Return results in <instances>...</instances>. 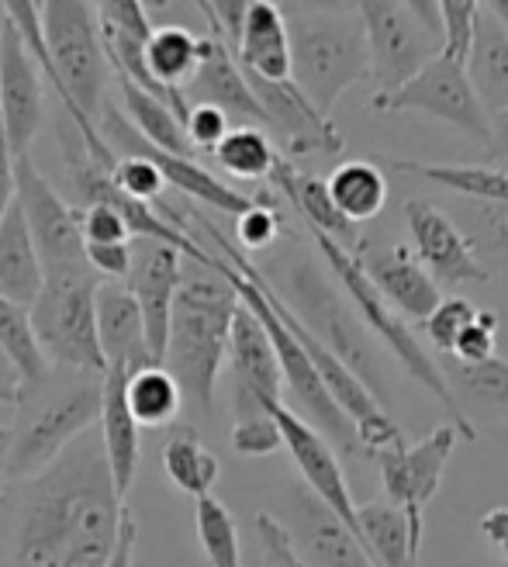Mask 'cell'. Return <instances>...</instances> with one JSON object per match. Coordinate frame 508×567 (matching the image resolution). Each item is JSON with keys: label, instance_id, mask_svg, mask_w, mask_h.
<instances>
[{"label": "cell", "instance_id": "obj_1", "mask_svg": "<svg viewBox=\"0 0 508 567\" xmlns=\"http://www.w3.org/2000/svg\"><path fill=\"white\" fill-rule=\"evenodd\" d=\"M125 508L97 433H83L45 471L0 492V567H104Z\"/></svg>", "mask_w": 508, "mask_h": 567}, {"label": "cell", "instance_id": "obj_2", "mask_svg": "<svg viewBox=\"0 0 508 567\" xmlns=\"http://www.w3.org/2000/svg\"><path fill=\"white\" fill-rule=\"evenodd\" d=\"M236 311H239V295L218 274V257L211 264L184 267L174 311H169V339H166L163 367L177 381L184 402H190L205 419L215 415V388L225 367V353H229V332Z\"/></svg>", "mask_w": 508, "mask_h": 567}, {"label": "cell", "instance_id": "obj_3", "mask_svg": "<svg viewBox=\"0 0 508 567\" xmlns=\"http://www.w3.org/2000/svg\"><path fill=\"white\" fill-rule=\"evenodd\" d=\"M104 378L49 367V374L21 388L14 402L11 450H8V485L45 471L60 453L91 433L101 415Z\"/></svg>", "mask_w": 508, "mask_h": 567}, {"label": "cell", "instance_id": "obj_4", "mask_svg": "<svg viewBox=\"0 0 508 567\" xmlns=\"http://www.w3.org/2000/svg\"><path fill=\"white\" fill-rule=\"evenodd\" d=\"M291 83L322 118L366 76V35L356 4H288Z\"/></svg>", "mask_w": 508, "mask_h": 567}, {"label": "cell", "instance_id": "obj_5", "mask_svg": "<svg viewBox=\"0 0 508 567\" xmlns=\"http://www.w3.org/2000/svg\"><path fill=\"white\" fill-rule=\"evenodd\" d=\"M267 284L273 288V295L284 301L291 316L312 332L319 343L346 367V371H353L363 381V388L384 405L387 388H384L377 339L366 332V326L350 308V301L322 277L315 260H308V257L291 260L277 277H267Z\"/></svg>", "mask_w": 508, "mask_h": 567}, {"label": "cell", "instance_id": "obj_6", "mask_svg": "<svg viewBox=\"0 0 508 567\" xmlns=\"http://www.w3.org/2000/svg\"><path fill=\"white\" fill-rule=\"evenodd\" d=\"M205 225V233L211 236V243L218 246V252L215 257H221L229 267H236L239 274H246L257 288L263 291V298H267V305L273 308V316L288 326V332L298 339L301 343V350L308 353V360H312V367L319 371V378H322V384H325V391L332 394V402L339 405V412H343L350 422H353V430H356V440H360V450H387V446H394V443H402L405 436H402V430H398V422H394L391 415H387V409L374 399L371 391L363 388V381L353 374V371H346L343 363H339L319 339L308 332L291 311L284 308V301H280L277 295H273V288L267 284V277L260 274V267L257 264H249L246 260V252H239L229 239H225L215 225H208V221H201Z\"/></svg>", "mask_w": 508, "mask_h": 567}, {"label": "cell", "instance_id": "obj_7", "mask_svg": "<svg viewBox=\"0 0 508 567\" xmlns=\"http://www.w3.org/2000/svg\"><path fill=\"white\" fill-rule=\"evenodd\" d=\"M218 274L232 284L239 301L252 311V319L263 326L270 347H273V357H277V367H280V381H284V391L291 394L288 409L298 419H304L308 425H312L315 433H322L332 443L335 453H353V457H360L363 450H360L353 422L343 412H339V405L332 402V394L325 391V384H322L319 371L312 367V360H308L301 343L288 332V326L273 316V308L267 305L263 291L246 274H239L236 267L225 264L221 257H218Z\"/></svg>", "mask_w": 508, "mask_h": 567}, {"label": "cell", "instance_id": "obj_8", "mask_svg": "<svg viewBox=\"0 0 508 567\" xmlns=\"http://www.w3.org/2000/svg\"><path fill=\"white\" fill-rule=\"evenodd\" d=\"M366 35V76L374 80V97L384 101L433 63L443 49L439 11L429 0H363L356 4Z\"/></svg>", "mask_w": 508, "mask_h": 567}, {"label": "cell", "instance_id": "obj_9", "mask_svg": "<svg viewBox=\"0 0 508 567\" xmlns=\"http://www.w3.org/2000/svg\"><path fill=\"white\" fill-rule=\"evenodd\" d=\"M94 274H49L42 280L39 298L28 308L35 343L49 367H66L104 378V357L97 347V322H94V298H97Z\"/></svg>", "mask_w": 508, "mask_h": 567}, {"label": "cell", "instance_id": "obj_10", "mask_svg": "<svg viewBox=\"0 0 508 567\" xmlns=\"http://www.w3.org/2000/svg\"><path fill=\"white\" fill-rule=\"evenodd\" d=\"M457 443H464L460 433L449 422H443L418 443L402 440L374 453L384 495L394 508H402L415 554H422V544H426V508L439 495L446 464L454 457Z\"/></svg>", "mask_w": 508, "mask_h": 567}, {"label": "cell", "instance_id": "obj_11", "mask_svg": "<svg viewBox=\"0 0 508 567\" xmlns=\"http://www.w3.org/2000/svg\"><path fill=\"white\" fill-rule=\"evenodd\" d=\"M14 197L21 205L28 233H32L45 277L49 274H94L87 267V249H83L76 208L45 181L32 153L14 159Z\"/></svg>", "mask_w": 508, "mask_h": 567}, {"label": "cell", "instance_id": "obj_12", "mask_svg": "<svg viewBox=\"0 0 508 567\" xmlns=\"http://www.w3.org/2000/svg\"><path fill=\"white\" fill-rule=\"evenodd\" d=\"M97 132L104 138V146L118 156H143L146 163L156 166V174L163 177L166 187H174L177 194L190 197V202L197 205H208L215 212H225V215H242L249 212L252 205H257V197L249 194H239L236 187H229L221 177H215L208 166H201L197 159H184V156H169L156 146H149V142L135 132V125L122 115L118 107L104 104V115L97 122Z\"/></svg>", "mask_w": 508, "mask_h": 567}, {"label": "cell", "instance_id": "obj_13", "mask_svg": "<svg viewBox=\"0 0 508 567\" xmlns=\"http://www.w3.org/2000/svg\"><path fill=\"white\" fill-rule=\"evenodd\" d=\"M374 111H415V115H429L439 118L446 125H454L467 135H474L477 142L491 138V118L488 111L477 101L467 70L446 55H436L433 63L422 66L402 91H394L384 101H371Z\"/></svg>", "mask_w": 508, "mask_h": 567}, {"label": "cell", "instance_id": "obj_14", "mask_svg": "<svg viewBox=\"0 0 508 567\" xmlns=\"http://www.w3.org/2000/svg\"><path fill=\"white\" fill-rule=\"evenodd\" d=\"M273 519L284 526L301 567H377L350 526L339 523L304 485L284 488Z\"/></svg>", "mask_w": 508, "mask_h": 567}, {"label": "cell", "instance_id": "obj_15", "mask_svg": "<svg viewBox=\"0 0 508 567\" xmlns=\"http://www.w3.org/2000/svg\"><path fill=\"white\" fill-rule=\"evenodd\" d=\"M246 83L263 111V132L270 135L273 146H280V156L288 163L301 156H339L346 150L343 132L332 125V118H322L291 80L267 83L246 76Z\"/></svg>", "mask_w": 508, "mask_h": 567}, {"label": "cell", "instance_id": "obj_16", "mask_svg": "<svg viewBox=\"0 0 508 567\" xmlns=\"http://www.w3.org/2000/svg\"><path fill=\"white\" fill-rule=\"evenodd\" d=\"M45 122V91L42 73L28 55L18 28L0 11V128L8 146L18 156L32 153Z\"/></svg>", "mask_w": 508, "mask_h": 567}, {"label": "cell", "instance_id": "obj_17", "mask_svg": "<svg viewBox=\"0 0 508 567\" xmlns=\"http://www.w3.org/2000/svg\"><path fill=\"white\" fill-rule=\"evenodd\" d=\"M270 419L277 422L280 443H284V450L291 453V461H294V467L301 474V485L312 492L339 523H346L350 533L360 540V533H356V502H353L350 481L343 474V464H339V453L332 450V443L322 433H315L304 419H298L288 409V402L273 405Z\"/></svg>", "mask_w": 508, "mask_h": 567}, {"label": "cell", "instance_id": "obj_18", "mask_svg": "<svg viewBox=\"0 0 508 567\" xmlns=\"http://www.w3.org/2000/svg\"><path fill=\"white\" fill-rule=\"evenodd\" d=\"M229 378H232V409L236 422L270 415L273 405L284 402V381L273 357V347L263 326L252 319V311L239 301V311L229 332Z\"/></svg>", "mask_w": 508, "mask_h": 567}, {"label": "cell", "instance_id": "obj_19", "mask_svg": "<svg viewBox=\"0 0 508 567\" xmlns=\"http://www.w3.org/2000/svg\"><path fill=\"white\" fill-rule=\"evenodd\" d=\"M184 277V257L166 243L156 239H132V270L125 277V288L138 305L146 329V347L156 367H163L166 339H169V311Z\"/></svg>", "mask_w": 508, "mask_h": 567}, {"label": "cell", "instance_id": "obj_20", "mask_svg": "<svg viewBox=\"0 0 508 567\" xmlns=\"http://www.w3.org/2000/svg\"><path fill=\"white\" fill-rule=\"evenodd\" d=\"M405 225L412 233L415 260L426 267L436 284H488L491 274L477 260L470 239L457 229V221L439 212L433 202L412 197L405 205Z\"/></svg>", "mask_w": 508, "mask_h": 567}, {"label": "cell", "instance_id": "obj_21", "mask_svg": "<svg viewBox=\"0 0 508 567\" xmlns=\"http://www.w3.org/2000/svg\"><path fill=\"white\" fill-rule=\"evenodd\" d=\"M363 277L374 284V291L387 301L394 316H402L405 322H426L436 305L443 301L439 284L426 274L415 260V252L405 246H387V249H371L363 243L356 252Z\"/></svg>", "mask_w": 508, "mask_h": 567}, {"label": "cell", "instance_id": "obj_22", "mask_svg": "<svg viewBox=\"0 0 508 567\" xmlns=\"http://www.w3.org/2000/svg\"><path fill=\"white\" fill-rule=\"evenodd\" d=\"M184 101L187 107L208 104L221 111L229 125L236 122V128H263V111L252 97L236 55L215 35H201V63H197V73L184 87Z\"/></svg>", "mask_w": 508, "mask_h": 567}, {"label": "cell", "instance_id": "obj_23", "mask_svg": "<svg viewBox=\"0 0 508 567\" xmlns=\"http://www.w3.org/2000/svg\"><path fill=\"white\" fill-rule=\"evenodd\" d=\"M94 322H97V347L107 371H125L132 378L138 371H146V367H156L146 347L143 316H138V305L125 284H111V280L97 284Z\"/></svg>", "mask_w": 508, "mask_h": 567}, {"label": "cell", "instance_id": "obj_24", "mask_svg": "<svg viewBox=\"0 0 508 567\" xmlns=\"http://www.w3.org/2000/svg\"><path fill=\"white\" fill-rule=\"evenodd\" d=\"M125 384H128L125 371H104L101 415H97V440L111 471V485H115L122 502L128 498L138 461H143V430H138V422L128 412Z\"/></svg>", "mask_w": 508, "mask_h": 567}, {"label": "cell", "instance_id": "obj_25", "mask_svg": "<svg viewBox=\"0 0 508 567\" xmlns=\"http://www.w3.org/2000/svg\"><path fill=\"white\" fill-rule=\"evenodd\" d=\"M236 63L246 76L267 83L291 80V39L284 8L270 4V0H249L246 24L236 45Z\"/></svg>", "mask_w": 508, "mask_h": 567}, {"label": "cell", "instance_id": "obj_26", "mask_svg": "<svg viewBox=\"0 0 508 567\" xmlns=\"http://www.w3.org/2000/svg\"><path fill=\"white\" fill-rule=\"evenodd\" d=\"M273 187L291 202V208L301 215V221L308 225V233L325 236L329 243L343 246L346 252H360L363 239L353 221H346L339 215V208L332 205V197L325 190V181L315 174H304V169H294V163H288L284 156L277 159L273 174H270Z\"/></svg>", "mask_w": 508, "mask_h": 567}, {"label": "cell", "instance_id": "obj_27", "mask_svg": "<svg viewBox=\"0 0 508 567\" xmlns=\"http://www.w3.org/2000/svg\"><path fill=\"white\" fill-rule=\"evenodd\" d=\"M439 374L454 394L460 415L477 430V422L508 419V363L491 357L485 363H460L454 357H436Z\"/></svg>", "mask_w": 508, "mask_h": 567}, {"label": "cell", "instance_id": "obj_28", "mask_svg": "<svg viewBox=\"0 0 508 567\" xmlns=\"http://www.w3.org/2000/svg\"><path fill=\"white\" fill-rule=\"evenodd\" d=\"M464 70L488 118L508 111V32L485 11V4L474 24V42Z\"/></svg>", "mask_w": 508, "mask_h": 567}, {"label": "cell", "instance_id": "obj_29", "mask_svg": "<svg viewBox=\"0 0 508 567\" xmlns=\"http://www.w3.org/2000/svg\"><path fill=\"white\" fill-rule=\"evenodd\" d=\"M42 260L14 197V205L0 218V295L21 308H32L42 291Z\"/></svg>", "mask_w": 508, "mask_h": 567}, {"label": "cell", "instance_id": "obj_30", "mask_svg": "<svg viewBox=\"0 0 508 567\" xmlns=\"http://www.w3.org/2000/svg\"><path fill=\"white\" fill-rule=\"evenodd\" d=\"M391 169L429 181L443 190H454L470 202L508 208V169L481 163H418V159H387Z\"/></svg>", "mask_w": 508, "mask_h": 567}, {"label": "cell", "instance_id": "obj_31", "mask_svg": "<svg viewBox=\"0 0 508 567\" xmlns=\"http://www.w3.org/2000/svg\"><path fill=\"white\" fill-rule=\"evenodd\" d=\"M163 471L169 477V485L190 495L194 502L211 495V488L221 477L218 457L197 436L194 425H169V436L163 443Z\"/></svg>", "mask_w": 508, "mask_h": 567}, {"label": "cell", "instance_id": "obj_32", "mask_svg": "<svg viewBox=\"0 0 508 567\" xmlns=\"http://www.w3.org/2000/svg\"><path fill=\"white\" fill-rule=\"evenodd\" d=\"M356 533H360L363 550L371 554V560L377 567H415L418 564L402 508H394L387 498L356 505Z\"/></svg>", "mask_w": 508, "mask_h": 567}, {"label": "cell", "instance_id": "obj_33", "mask_svg": "<svg viewBox=\"0 0 508 567\" xmlns=\"http://www.w3.org/2000/svg\"><path fill=\"white\" fill-rule=\"evenodd\" d=\"M325 190L332 197V205L339 208L346 221L360 225V221H371L384 212L387 205V177L384 169L366 163V159H350V163H339L329 181Z\"/></svg>", "mask_w": 508, "mask_h": 567}, {"label": "cell", "instance_id": "obj_34", "mask_svg": "<svg viewBox=\"0 0 508 567\" xmlns=\"http://www.w3.org/2000/svg\"><path fill=\"white\" fill-rule=\"evenodd\" d=\"M201 63V35L187 32L180 24L153 28L146 39V70L166 94L184 97V87Z\"/></svg>", "mask_w": 508, "mask_h": 567}, {"label": "cell", "instance_id": "obj_35", "mask_svg": "<svg viewBox=\"0 0 508 567\" xmlns=\"http://www.w3.org/2000/svg\"><path fill=\"white\" fill-rule=\"evenodd\" d=\"M122 87V104L125 111L122 115L135 125V132L143 135L149 146L169 153V156H184V159H194V150L187 142V132H184V122L169 111L163 101L149 97L146 91L132 87L128 80H118Z\"/></svg>", "mask_w": 508, "mask_h": 567}, {"label": "cell", "instance_id": "obj_36", "mask_svg": "<svg viewBox=\"0 0 508 567\" xmlns=\"http://www.w3.org/2000/svg\"><path fill=\"white\" fill-rule=\"evenodd\" d=\"M125 402L138 430H163V425H177V415L184 409V394L177 381L166 374V367H146L128 378Z\"/></svg>", "mask_w": 508, "mask_h": 567}, {"label": "cell", "instance_id": "obj_37", "mask_svg": "<svg viewBox=\"0 0 508 567\" xmlns=\"http://www.w3.org/2000/svg\"><path fill=\"white\" fill-rule=\"evenodd\" d=\"M211 156L236 181H263L273 174L280 159L277 146L263 128H229V135L218 142Z\"/></svg>", "mask_w": 508, "mask_h": 567}, {"label": "cell", "instance_id": "obj_38", "mask_svg": "<svg viewBox=\"0 0 508 567\" xmlns=\"http://www.w3.org/2000/svg\"><path fill=\"white\" fill-rule=\"evenodd\" d=\"M0 350L11 357V363L18 367L21 374V388L35 384L49 374V363L35 343L32 332V319H28V308L8 301L0 295Z\"/></svg>", "mask_w": 508, "mask_h": 567}, {"label": "cell", "instance_id": "obj_39", "mask_svg": "<svg viewBox=\"0 0 508 567\" xmlns=\"http://www.w3.org/2000/svg\"><path fill=\"white\" fill-rule=\"evenodd\" d=\"M194 526H197V540H201V550L211 567H242L239 526L229 508L215 495L194 502Z\"/></svg>", "mask_w": 508, "mask_h": 567}, {"label": "cell", "instance_id": "obj_40", "mask_svg": "<svg viewBox=\"0 0 508 567\" xmlns=\"http://www.w3.org/2000/svg\"><path fill=\"white\" fill-rule=\"evenodd\" d=\"M436 11H439V32H443L439 55L464 66L470 42H474V24H477V14H481V4H474V0H436Z\"/></svg>", "mask_w": 508, "mask_h": 567}, {"label": "cell", "instance_id": "obj_41", "mask_svg": "<svg viewBox=\"0 0 508 567\" xmlns=\"http://www.w3.org/2000/svg\"><path fill=\"white\" fill-rule=\"evenodd\" d=\"M474 316H477V308L467 298H443L436 305L433 316L422 322V326H426V336L433 339L436 357H449V350H454V343H457V336L474 322Z\"/></svg>", "mask_w": 508, "mask_h": 567}, {"label": "cell", "instance_id": "obj_42", "mask_svg": "<svg viewBox=\"0 0 508 567\" xmlns=\"http://www.w3.org/2000/svg\"><path fill=\"white\" fill-rule=\"evenodd\" d=\"M111 181H115V187L132 197V202H143V205H153L163 197L166 184L163 177L156 174V166L146 163L143 156H118L115 169H111Z\"/></svg>", "mask_w": 508, "mask_h": 567}, {"label": "cell", "instance_id": "obj_43", "mask_svg": "<svg viewBox=\"0 0 508 567\" xmlns=\"http://www.w3.org/2000/svg\"><path fill=\"white\" fill-rule=\"evenodd\" d=\"M236 239L246 252H267L280 239V215L267 197H257V205L236 218Z\"/></svg>", "mask_w": 508, "mask_h": 567}, {"label": "cell", "instance_id": "obj_44", "mask_svg": "<svg viewBox=\"0 0 508 567\" xmlns=\"http://www.w3.org/2000/svg\"><path fill=\"white\" fill-rule=\"evenodd\" d=\"M495 336H498V316L495 311H477L474 322L457 336L449 357L460 363H485L495 357Z\"/></svg>", "mask_w": 508, "mask_h": 567}, {"label": "cell", "instance_id": "obj_45", "mask_svg": "<svg viewBox=\"0 0 508 567\" xmlns=\"http://www.w3.org/2000/svg\"><path fill=\"white\" fill-rule=\"evenodd\" d=\"M232 450L239 457H270L280 446V430L270 415H260V419H242L232 425Z\"/></svg>", "mask_w": 508, "mask_h": 567}, {"label": "cell", "instance_id": "obj_46", "mask_svg": "<svg viewBox=\"0 0 508 567\" xmlns=\"http://www.w3.org/2000/svg\"><path fill=\"white\" fill-rule=\"evenodd\" d=\"M229 118L221 111L208 107V104H190L187 107V118H184V132L194 153H215L218 142L229 135Z\"/></svg>", "mask_w": 508, "mask_h": 567}, {"label": "cell", "instance_id": "obj_47", "mask_svg": "<svg viewBox=\"0 0 508 567\" xmlns=\"http://www.w3.org/2000/svg\"><path fill=\"white\" fill-rule=\"evenodd\" d=\"M80 218V236H83V246H104V243H132L125 221L115 208L107 205H87L76 212Z\"/></svg>", "mask_w": 508, "mask_h": 567}, {"label": "cell", "instance_id": "obj_48", "mask_svg": "<svg viewBox=\"0 0 508 567\" xmlns=\"http://www.w3.org/2000/svg\"><path fill=\"white\" fill-rule=\"evenodd\" d=\"M87 249V267L97 280L125 284L132 270V243H104V246H83Z\"/></svg>", "mask_w": 508, "mask_h": 567}, {"label": "cell", "instance_id": "obj_49", "mask_svg": "<svg viewBox=\"0 0 508 567\" xmlns=\"http://www.w3.org/2000/svg\"><path fill=\"white\" fill-rule=\"evenodd\" d=\"M477 529H481L485 544L498 554L501 567H508V505L488 508V513L481 516V523H477Z\"/></svg>", "mask_w": 508, "mask_h": 567}, {"label": "cell", "instance_id": "obj_50", "mask_svg": "<svg viewBox=\"0 0 508 567\" xmlns=\"http://www.w3.org/2000/svg\"><path fill=\"white\" fill-rule=\"evenodd\" d=\"M135 547H138V523L132 516V508H125L122 526H118V540L115 550H111L104 567H135Z\"/></svg>", "mask_w": 508, "mask_h": 567}, {"label": "cell", "instance_id": "obj_51", "mask_svg": "<svg viewBox=\"0 0 508 567\" xmlns=\"http://www.w3.org/2000/svg\"><path fill=\"white\" fill-rule=\"evenodd\" d=\"M14 205V153L4 138V128H0V218Z\"/></svg>", "mask_w": 508, "mask_h": 567}, {"label": "cell", "instance_id": "obj_52", "mask_svg": "<svg viewBox=\"0 0 508 567\" xmlns=\"http://www.w3.org/2000/svg\"><path fill=\"white\" fill-rule=\"evenodd\" d=\"M18 394H21V374H18V367L11 363V357L0 350V409H14L18 402Z\"/></svg>", "mask_w": 508, "mask_h": 567}, {"label": "cell", "instance_id": "obj_53", "mask_svg": "<svg viewBox=\"0 0 508 567\" xmlns=\"http://www.w3.org/2000/svg\"><path fill=\"white\" fill-rule=\"evenodd\" d=\"M491 159H508V111H501V115L491 118Z\"/></svg>", "mask_w": 508, "mask_h": 567}, {"label": "cell", "instance_id": "obj_54", "mask_svg": "<svg viewBox=\"0 0 508 567\" xmlns=\"http://www.w3.org/2000/svg\"><path fill=\"white\" fill-rule=\"evenodd\" d=\"M8 450H11V433L0 430V492L8 485Z\"/></svg>", "mask_w": 508, "mask_h": 567}, {"label": "cell", "instance_id": "obj_55", "mask_svg": "<svg viewBox=\"0 0 508 567\" xmlns=\"http://www.w3.org/2000/svg\"><path fill=\"white\" fill-rule=\"evenodd\" d=\"M485 11L508 32V0H491V4H485Z\"/></svg>", "mask_w": 508, "mask_h": 567}]
</instances>
